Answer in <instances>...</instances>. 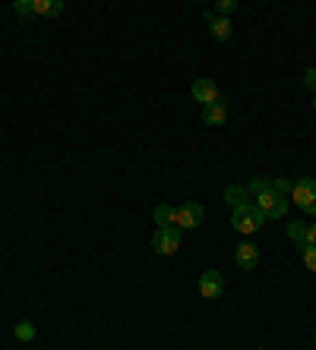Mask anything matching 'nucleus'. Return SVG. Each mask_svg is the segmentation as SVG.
<instances>
[{
  "mask_svg": "<svg viewBox=\"0 0 316 350\" xmlns=\"http://www.w3.org/2000/svg\"><path fill=\"white\" fill-rule=\"evenodd\" d=\"M313 111H316V92H313Z\"/></svg>",
  "mask_w": 316,
  "mask_h": 350,
  "instance_id": "obj_23",
  "label": "nucleus"
},
{
  "mask_svg": "<svg viewBox=\"0 0 316 350\" xmlns=\"http://www.w3.org/2000/svg\"><path fill=\"white\" fill-rule=\"evenodd\" d=\"M304 228H307V224H304V221H291V224H288V237H291V240H304Z\"/></svg>",
  "mask_w": 316,
  "mask_h": 350,
  "instance_id": "obj_19",
  "label": "nucleus"
},
{
  "mask_svg": "<svg viewBox=\"0 0 316 350\" xmlns=\"http://www.w3.org/2000/svg\"><path fill=\"white\" fill-rule=\"evenodd\" d=\"M291 202L297 205L304 215H316V180L313 177H300L291 187Z\"/></svg>",
  "mask_w": 316,
  "mask_h": 350,
  "instance_id": "obj_3",
  "label": "nucleus"
},
{
  "mask_svg": "<svg viewBox=\"0 0 316 350\" xmlns=\"http://www.w3.org/2000/svg\"><path fill=\"white\" fill-rule=\"evenodd\" d=\"M304 85H307L310 92H316V66H310L307 73H304Z\"/></svg>",
  "mask_w": 316,
  "mask_h": 350,
  "instance_id": "obj_21",
  "label": "nucleus"
},
{
  "mask_svg": "<svg viewBox=\"0 0 316 350\" xmlns=\"http://www.w3.org/2000/svg\"><path fill=\"white\" fill-rule=\"evenodd\" d=\"M225 120H228V105H225V98L212 101V105H203V123H206V126H221Z\"/></svg>",
  "mask_w": 316,
  "mask_h": 350,
  "instance_id": "obj_10",
  "label": "nucleus"
},
{
  "mask_svg": "<svg viewBox=\"0 0 316 350\" xmlns=\"http://www.w3.org/2000/svg\"><path fill=\"white\" fill-rule=\"evenodd\" d=\"M291 187H294V183L288 177H276V180H272V189H278L282 196H291Z\"/></svg>",
  "mask_w": 316,
  "mask_h": 350,
  "instance_id": "obj_20",
  "label": "nucleus"
},
{
  "mask_svg": "<svg viewBox=\"0 0 316 350\" xmlns=\"http://www.w3.org/2000/svg\"><path fill=\"white\" fill-rule=\"evenodd\" d=\"M263 224H266V215L260 212L256 202H243V205H237V208H231V228H234L237 234L250 237V234H256Z\"/></svg>",
  "mask_w": 316,
  "mask_h": 350,
  "instance_id": "obj_1",
  "label": "nucleus"
},
{
  "mask_svg": "<svg viewBox=\"0 0 316 350\" xmlns=\"http://www.w3.org/2000/svg\"><path fill=\"white\" fill-rule=\"evenodd\" d=\"M13 10H16V16L23 25H32V0H13Z\"/></svg>",
  "mask_w": 316,
  "mask_h": 350,
  "instance_id": "obj_13",
  "label": "nucleus"
},
{
  "mask_svg": "<svg viewBox=\"0 0 316 350\" xmlns=\"http://www.w3.org/2000/svg\"><path fill=\"white\" fill-rule=\"evenodd\" d=\"M190 95H193V101H199V105H212V101L225 98L219 92V85H215V79H209V76H199V79H193V85H190Z\"/></svg>",
  "mask_w": 316,
  "mask_h": 350,
  "instance_id": "obj_7",
  "label": "nucleus"
},
{
  "mask_svg": "<svg viewBox=\"0 0 316 350\" xmlns=\"http://www.w3.org/2000/svg\"><path fill=\"white\" fill-rule=\"evenodd\" d=\"M180 240H184V230H180L178 224H165V228H155L152 250L158 256H174L180 250Z\"/></svg>",
  "mask_w": 316,
  "mask_h": 350,
  "instance_id": "obj_2",
  "label": "nucleus"
},
{
  "mask_svg": "<svg viewBox=\"0 0 316 350\" xmlns=\"http://www.w3.org/2000/svg\"><path fill=\"white\" fill-rule=\"evenodd\" d=\"M221 291H225V278H221L219 269H206L199 275V293H203L206 300H219Z\"/></svg>",
  "mask_w": 316,
  "mask_h": 350,
  "instance_id": "obj_8",
  "label": "nucleus"
},
{
  "mask_svg": "<svg viewBox=\"0 0 316 350\" xmlns=\"http://www.w3.org/2000/svg\"><path fill=\"white\" fill-rule=\"evenodd\" d=\"M32 13L38 19H57L64 13V0H32Z\"/></svg>",
  "mask_w": 316,
  "mask_h": 350,
  "instance_id": "obj_11",
  "label": "nucleus"
},
{
  "mask_svg": "<svg viewBox=\"0 0 316 350\" xmlns=\"http://www.w3.org/2000/svg\"><path fill=\"white\" fill-rule=\"evenodd\" d=\"M203 221H206V208L199 202H184L178 208V215H174V224H178L180 230L203 228Z\"/></svg>",
  "mask_w": 316,
  "mask_h": 350,
  "instance_id": "obj_5",
  "label": "nucleus"
},
{
  "mask_svg": "<svg viewBox=\"0 0 316 350\" xmlns=\"http://www.w3.org/2000/svg\"><path fill=\"white\" fill-rule=\"evenodd\" d=\"M174 215H178V208L171 202H158L152 208V221H155V228H165V224H174Z\"/></svg>",
  "mask_w": 316,
  "mask_h": 350,
  "instance_id": "obj_12",
  "label": "nucleus"
},
{
  "mask_svg": "<svg viewBox=\"0 0 316 350\" xmlns=\"http://www.w3.org/2000/svg\"><path fill=\"white\" fill-rule=\"evenodd\" d=\"M203 19H206V25H209V35L219 41V44H225V41L231 38V32H234V25H231V16H219L215 10H206Z\"/></svg>",
  "mask_w": 316,
  "mask_h": 350,
  "instance_id": "obj_6",
  "label": "nucleus"
},
{
  "mask_svg": "<svg viewBox=\"0 0 316 350\" xmlns=\"http://www.w3.org/2000/svg\"><path fill=\"white\" fill-rule=\"evenodd\" d=\"M234 262H237V269L253 271L256 265H260V246L256 243H241L234 250Z\"/></svg>",
  "mask_w": 316,
  "mask_h": 350,
  "instance_id": "obj_9",
  "label": "nucleus"
},
{
  "mask_svg": "<svg viewBox=\"0 0 316 350\" xmlns=\"http://www.w3.org/2000/svg\"><path fill=\"white\" fill-rule=\"evenodd\" d=\"M256 205H260V212L266 215V218H284V215H288V196H282L272 187L256 196Z\"/></svg>",
  "mask_w": 316,
  "mask_h": 350,
  "instance_id": "obj_4",
  "label": "nucleus"
},
{
  "mask_svg": "<svg viewBox=\"0 0 316 350\" xmlns=\"http://www.w3.org/2000/svg\"><path fill=\"white\" fill-rule=\"evenodd\" d=\"M237 10V0H215V13L219 16H231Z\"/></svg>",
  "mask_w": 316,
  "mask_h": 350,
  "instance_id": "obj_18",
  "label": "nucleus"
},
{
  "mask_svg": "<svg viewBox=\"0 0 316 350\" xmlns=\"http://www.w3.org/2000/svg\"><path fill=\"white\" fill-rule=\"evenodd\" d=\"M225 202L231 205V208L243 205V202H247V187H228L225 189Z\"/></svg>",
  "mask_w": 316,
  "mask_h": 350,
  "instance_id": "obj_14",
  "label": "nucleus"
},
{
  "mask_svg": "<svg viewBox=\"0 0 316 350\" xmlns=\"http://www.w3.org/2000/svg\"><path fill=\"white\" fill-rule=\"evenodd\" d=\"M313 344H316V328H313Z\"/></svg>",
  "mask_w": 316,
  "mask_h": 350,
  "instance_id": "obj_24",
  "label": "nucleus"
},
{
  "mask_svg": "<svg viewBox=\"0 0 316 350\" xmlns=\"http://www.w3.org/2000/svg\"><path fill=\"white\" fill-rule=\"evenodd\" d=\"M13 334H16L19 341H32V338H35V325H32V322H19V325L13 328Z\"/></svg>",
  "mask_w": 316,
  "mask_h": 350,
  "instance_id": "obj_17",
  "label": "nucleus"
},
{
  "mask_svg": "<svg viewBox=\"0 0 316 350\" xmlns=\"http://www.w3.org/2000/svg\"><path fill=\"white\" fill-rule=\"evenodd\" d=\"M300 243H316V221L310 228H304V240H300Z\"/></svg>",
  "mask_w": 316,
  "mask_h": 350,
  "instance_id": "obj_22",
  "label": "nucleus"
},
{
  "mask_svg": "<svg viewBox=\"0 0 316 350\" xmlns=\"http://www.w3.org/2000/svg\"><path fill=\"white\" fill-rule=\"evenodd\" d=\"M269 187H272V180H269V177H266V174H260V177H253V180H250V183H247V193H253V196H260V193H263V189H269Z\"/></svg>",
  "mask_w": 316,
  "mask_h": 350,
  "instance_id": "obj_15",
  "label": "nucleus"
},
{
  "mask_svg": "<svg viewBox=\"0 0 316 350\" xmlns=\"http://www.w3.org/2000/svg\"><path fill=\"white\" fill-rule=\"evenodd\" d=\"M300 253H304V265L316 271V243H300Z\"/></svg>",
  "mask_w": 316,
  "mask_h": 350,
  "instance_id": "obj_16",
  "label": "nucleus"
}]
</instances>
